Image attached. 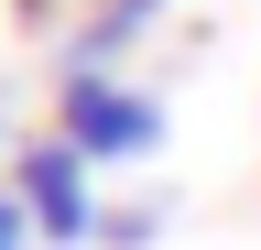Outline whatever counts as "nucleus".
<instances>
[{"label":"nucleus","mask_w":261,"mask_h":250,"mask_svg":"<svg viewBox=\"0 0 261 250\" xmlns=\"http://www.w3.org/2000/svg\"><path fill=\"white\" fill-rule=\"evenodd\" d=\"M55 142H76L87 163H142V152L163 142V109L142 98V87H120L109 66H65V87H55Z\"/></svg>","instance_id":"obj_1"},{"label":"nucleus","mask_w":261,"mask_h":250,"mask_svg":"<svg viewBox=\"0 0 261 250\" xmlns=\"http://www.w3.org/2000/svg\"><path fill=\"white\" fill-rule=\"evenodd\" d=\"M11 196H22V217H33V239H55V250H87L98 217H109L76 142H22V152H11Z\"/></svg>","instance_id":"obj_2"},{"label":"nucleus","mask_w":261,"mask_h":250,"mask_svg":"<svg viewBox=\"0 0 261 250\" xmlns=\"http://www.w3.org/2000/svg\"><path fill=\"white\" fill-rule=\"evenodd\" d=\"M152 229H163V207H109L98 217V250H152Z\"/></svg>","instance_id":"obj_3"},{"label":"nucleus","mask_w":261,"mask_h":250,"mask_svg":"<svg viewBox=\"0 0 261 250\" xmlns=\"http://www.w3.org/2000/svg\"><path fill=\"white\" fill-rule=\"evenodd\" d=\"M0 250H33V217H22V196L0 185Z\"/></svg>","instance_id":"obj_4"},{"label":"nucleus","mask_w":261,"mask_h":250,"mask_svg":"<svg viewBox=\"0 0 261 250\" xmlns=\"http://www.w3.org/2000/svg\"><path fill=\"white\" fill-rule=\"evenodd\" d=\"M22 11H65V0H22Z\"/></svg>","instance_id":"obj_5"}]
</instances>
